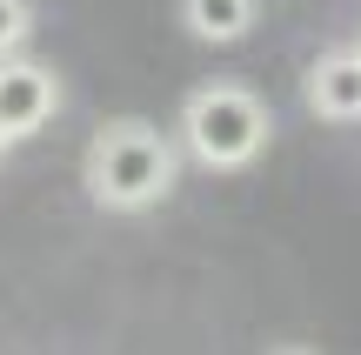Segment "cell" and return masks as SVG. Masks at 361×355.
I'll list each match as a JSON object with an SVG mask.
<instances>
[{
    "instance_id": "cell-1",
    "label": "cell",
    "mask_w": 361,
    "mask_h": 355,
    "mask_svg": "<svg viewBox=\"0 0 361 355\" xmlns=\"http://www.w3.org/2000/svg\"><path fill=\"white\" fill-rule=\"evenodd\" d=\"M80 181L87 201L107 215H147L154 201L174 195L180 181V155L154 121H107L80 155Z\"/></svg>"
},
{
    "instance_id": "cell-2",
    "label": "cell",
    "mask_w": 361,
    "mask_h": 355,
    "mask_svg": "<svg viewBox=\"0 0 361 355\" xmlns=\"http://www.w3.org/2000/svg\"><path fill=\"white\" fill-rule=\"evenodd\" d=\"M180 148H188L201 168L214 174H234L247 168V161H261V148H268L274 134V114L261 94L234 88V80H207V88H194L188 101H180Z\"/></svg>"
},
{
    "instance_id": "cell-3",
    "label": "cell",
    "mask_w": 361,
    "mask_h": 355,
    "mask_svg": "<svg viewBox=\"0 0 361 355\" xmlns=\"http://www.w3.org/2000/svg\"><path fill=\"white\" fill-rule=\"evenodd\" d=\"M61 114V74L27 54H0V128L7 141H34Z\"/></svg>"
},
{
    "instance_id": "cell-4",
    "label": "cell",
    "mask_w": 361,
    "mask_h": 355,
    "mask_svg": "<svg viewBox=\"0 0 361 355\" xmlns=\"http://www.w3.org/2000/svg\"><path fill=\"white\" fill-rule=\"evenodd\" d=\"M301 101L322 121H361V54L355 47H328L314 54L308 80H301Z\"/></svg>"
},
{
    "instance_id": "cell-5",
    "label": "cell",
    "mask_w": 361,
    "mask_h": 355,
    "mask_svg": "<svg viewBox=\"0 0 361 355\" xmlns=\"http://www.w3.org/2000/svg\"><path fill=\"white\" fill-rule=\"evenodd\" d=\"M180 27L207 47H234L255 34V0H180Z\"/></svg>"
},
{
    "instance_id": "cell-6",
    "label": "cell",
    "mask_w": 361,
    "mask_h": 355,
    "mask_svg": "<svg viewBox=\"0 0 361 355\" xmlns=\"http://www.w3.org/2000/svg\"><path fill=\"white\" fill-rule=\"evenodd\" d=\"M34 34V0H0V54H20Z\"/></svg>"
},
{
    "instance_id": "cell-7",
    "label": "cell",
    "mask_w": 361,
    "mask_h": 355,
    "mask_svg": "<svg viewBox=\"0 0 361 355\" xmlns=\"http://www.w3.org/2000/svg\"><path fill=\"white\" fill-rule=\"evenodd\" d=\"M7 148H13V141H7V128H0V161H7Z\"/></svg>"
},
{
    "instance_id": "cell-8",
    "label": "cell",
    "mask_w": 361,
    "mask_h": 355,
    "mask_svg": "<svg viewBox=\"0 0 361 355\" xmlns=\"http://www.w3.org/2000/svg\"><path fill=\"white\" fill-rule=\"evenodd\" d=\"M355 54H361V40H355Z\"/></svg>"
}]
</instances>
